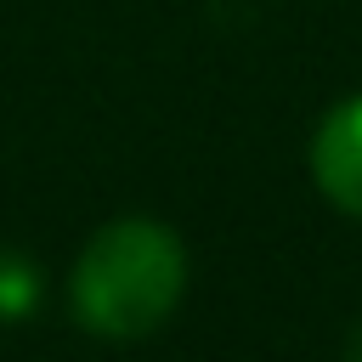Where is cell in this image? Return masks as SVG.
I'll use <instances>...</instances> for the list:
<instances>
[{
    "instance_id": "obj_1",
    "label": "cell",
    "mask_w": 362,
    "mask_h": 362,
    "mask_svg": "<svg viewBox=\"0 0 362 362\" xmlns=\"http://www.w3.org/2000/svg\"><path fill=\"white\" fill-rule=\"evenodd\" d=\"M187 283V255L158 221H113L74 272V305L102 334H147Z\"/></svg>"
},
{
    "instance_id": "obj_3",
    "label": "cell",
    "mask_w": 362,
    "mask_h": 362,
    "mask_svg": "<svg viewBox=\"0 0 362 362\" xmlns=\"http://www.w3.org/2000/svg\"><path fill=\"white\" fill-rule=\"evenodd\" d=\"M356 362H362V334H356Z\"/></svg>"
},
{
    "instance_id": "obj_2",
    "label": "cell",
    "mask_w": 362,
    "mask_h": 362,
    "mask_svg": "<svg viewBox=\"0 0 362 362\" xmlns=\"http://www.w3.org/2000/svg\"><path fill=\"white\" fill-rule=\"evenodd\" d=\"M311 164H317L322 192H328L339 209L362 215V96H356V102H345V107L317 130Z\"/></svg>"
}]
</instances>
